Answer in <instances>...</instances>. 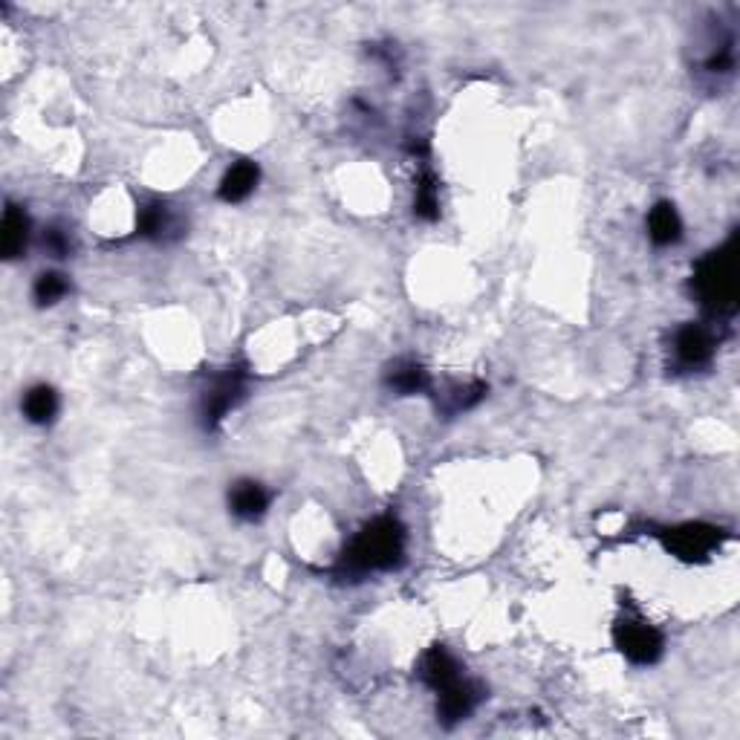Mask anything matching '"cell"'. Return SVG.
<instances>
[{"instance_id":"18","label":"cell","mask_w":740,"mask_h":740,"mask_svg":"<svg viewBox=\"0 0 740 740\" xmlns=\"http://www.w3.org/2000/svg\"><path fill=\"white\" fill-rule=\"evenodd\" d=\"M44 246L53 252L55 258H67L73 252V240H70V235L64 229H58V226H50L44 232Z\"/></svg>"},{"instance_id":"4","label":"cell","mask_w":740,"mask_h":740,"mask_svg":"<svg viewBox=\"0 0 740 740\" xmlns=\"http://www.w3.org/2000/svg\"><path fill=\"white\" fill-rule=\"evenodd\" d=\"M613 639H616L619 651L634 665H651V662L660 660L662 634L639 619H619Z\"/></svg>"},{"instance_id":"9","label":"cell","mask_w":740,"mask_h":740,"mask_svg":"<svg viewBox=\"0 0 740 740\" xmlns=\"http://www.w3.org/2000/svg\"><path fill=\"white\" fill-rule=\"evenodd\" d=\"M229 506H232V512L238 518H243V521H258L266 512V506H269V495H266V489L261 483L240 480V483L232 486V492H229Z\"/></svg>"},{"instance_id":"13","label":"cell","mask_w":740,"mask_h":740,"mask_svg":"<svg viewBox=\"0 0 740 740\" xmlns=\"http://www.w3.org/2000/svg\"><path fill=\"white\" fill-rule=\"evenodd\" d=\"M648 235L657 246H671L683 235V223L680 214L671 203H657L651 214H648Z\"/></svg>"},{"instance_id":"12","label":"cell","mask_w":740,"mask_h":740,"mask_svg":"<svg viewBox=\"0 0 740 740\" xmlns=\"http://www.w3.org/2000/svg\"><path fill=\"white\" fill-rule=\"evenodd\" d=\"M136 229L139 235L145 238H168V232L177 229V217L168 209V203H159V200H151L145 203L139 214H136Z\"/></svg>"},{"instance_id":"3","label":"cell","mask_w":740,"mask_h":740,"mask_svg":"<svg viewBox=\"0 0 740 740\" xmlns=\"http://www.w3.org/2000/svg\"><path fill=\"white\" fill-rule=\"evenodd\" d=\"M243 399V370L226 368L220 376H214L212 388L203 394L200 402V420L203 428L214 431L217 425L226 420V414Z\"/></svg>"},{"instance_id":"10","label":"cell","mask_w":740,"mask_h":740,"mask_svg":"<svg viewBox=\"0 0 740 740\" xmlns=\"http://www.w3.org/2000/svg\"><path fill=\"white\" fill-rule=\"evenodd\" d=\"M258 177H261V174H258V165H255V162H249V159L235 162V165L226 171L223 183H220V200H226V203H240V200H246V197L255 191Z\"/></svg>"},{"instance_id":"6","label":"cell","mask_w":740,"mask_h":740,"mask_svg":"<svg viewBox=\"0 0 740 740\" xmlns=\"http://www.w3.org/2000/svg\"><path fill=\"white\" fill-rule=\"evenodd\" d=\"M440 703H437V714L446 726H454L460 720H466L469 714L475 712L477 700H480V688L475 683H469L466 677L454 680L449 688L437 691Z\"/></svg>"},{"instance_id":"7","label":"cell","mask_w":740,"mask_h":740,"mask_svg":"<svg viewBox=\"0 0 740 740\" xmlns=\"http://www.w3.org/2000/svg\"><path fill=\"white\" fill-rule=\"evenodd\" d=\"M674 353H677L680 365H686V368H703V365H709L714 356L712 333L706 327H700V324L680 327V333L674 336Z\"/></svg>"},{"instance_id":"11","label":"cell","mask_w":740,"mask_h":740,"mask_svg":"<svg viewBox=\"0 0 740 740\" xmlns=\"http://www.w3.org/2000/svg\"><path fill=\"white\" fill-rule=\"evenodd\" d=\"M29 240V217L24 209L9 206L3 214V232H0V246H3V258L12 261L27 249Z\"/></svg>"},{"instance_id":"5","label":"cell","mask_w":740,"mask_h":740,"mask_svg":"<svg viewBox=\"0 0 740 740\" xmlns=\"http://www.w3.org/2000/svg\"><path fill=\"white\" fill-rule=\"evenodd\" d=\"M662 541L674 555L686 561H700L720 544V529L709 527V524H683V527L665 529Z\"/></svg>"},{"instance_id":"1","label":"cell","mask_w":740,"mask_h":740,"mask_svg":"<svg viewBox=\"0 0 740 740\" xmlns=\"http://www.w3.org/2000/svg\"><path fill=\"white\" fill-rule=\"evenodd\" d=\"M405 555V529L397 518L385 515L362 529L344 550L336 573L342 579H359L373 570H394Z\"/></svg>"},{"instance_id":"17","label":"cell","mask_w":740,"mask_h":740,"mask_svg":"<svg viewBox=\"0 0 740 740\" xmlns=\"http://www.w3.org/2000/svg\"><path fill=\"white\" fill-rule=\"evenodd\" d=\"M67 292H70V284H67V278L58 275V272H44V275H38V281H35V287H32V295H35L38 307L58 304Z\"/></svg>"},{"instance_id":"2","label":"cell","mask_w":740,"mask_h":740,"mask_svg":"<svg viewBox=\"0 0 740 740\" xmlns=\"http://www.w3.org/2000/svg\"><path fill=\"white\" fill-rule=\"evenodd\" d=\"M694 292L700 295L703 307L714 316H729L738 307V261H735V240L723 249L709 252L694 269Z\"/></svg>"},{"instance_id":"8","label":"cell","mask_w":740,"mask_h":740,"mask_svg":"<svg viewBox=\"0 0 740 740\" xmlns=\"http://www.w3.org/2000/svg\"><path fill=\"white\" fill-rule=\"evenodd\" d=\"M420 677H423V683L428 688H434V691H443V688H449L454 680H460L463 674H460V665L457 660L451 657L446 648H440V645H434L428 654L420 662Z\"/></svg>"},{"instance_id":"14","label":"cell","mask_w":740,"mask_h":740,"mask_svg":"<svg viewBox=\"0 0 740 740\" xmlns=\"http://www.w3.org/2000/svg\"><path fill=\"white\" fill-rule=\"evenodd\" d=\"M55 411H58V397H55V391L50 385H35V388H29L27 397H24V414H27L29 423L35 425L50 423L55 417Z\"/></svg>"},{"instance_id":"15","label":"cell","mask_w":740,"mask_h":740,"mask_svg":"<svg viewBox=\"0 0 740 740\" xmlns=\"http://www.w3.org/2000/svg\"><path fill=\"white\" fill-rule=\"evenodd\" d=\"M388 385H391V391H397L402 397L423 394L428 388V373L417 362H399L388 373Z\"/></svg>"},{"instance_id":"16","label":"cell","mask_w":740,"mask_h":740,"mask_svg":"<svg viewBox=\"0 0 740 740\" xmlns=\"http://www.w3.org/2000/svg\"><path fill=\"white\" fill-rule=\"evenodd\" d=\"M414 214L423 220H437L440 217V197H437V180L434 174L425 171L417 183V197H414Z\"/></svg>"}]
</instances>
